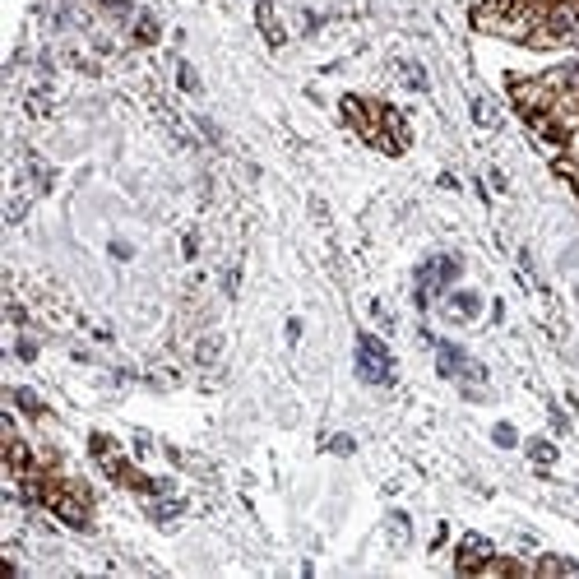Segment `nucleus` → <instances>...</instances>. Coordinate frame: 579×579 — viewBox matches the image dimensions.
I'll list each match as a JSON object with an SVG mask.
<instances>
[{"mask_svg":"<svg viewBox=\"0 0 579 579\" xmlns=\"http://www.w3.org/2000/svg\"><path fill=\"white\" fill-rule=\"evenodd\" d=\"M357 376L366 380V385H390V380H394L390 348L380 343V339H371V334H361V339H357Z\"/></svg>","mask_w":579,"mask_h":579,"instance_id":"f257e3e1","label":"nucleus"},{"mask_svg":"<svg viewBox=\"0 0 579 579\" xmlns=\"http://www.w3.org/2000/svg\"><path fill=\"white\" fill-rule=\"evenodd\" d=\"M454 278H459V260H454V255H436V260H426V265L417 269V306H426L436 292H445Z\"/></svg>","mask_w":579,"mask_h":579,"instance_id":"f03ea898","label":"nucleus"},{"mask_svg":"<svg viewBox=\"0 0 579 579\" xmlns=\"http://www.w3.org/2000/svg\"><path fill=\"white\" fill-rule=\"evenodd\" d=\"M440 376H464V380H486V371L477 366V361H468V352L459 343H440Z\"/></svg>","mask_w":579,"mask_h":579,"instance_id":"7ed1b4c3","label":"nucleus"},{"mask_svg":"<svg viewBox=\"0 0 579 579\" xmlns=\"http://www.w3.org/2000/svg\"><path fill=\"white\" fill-rule=\"evenodd\" d=\"M486 561H491V542L477 538V533H468L464 547H459V570H486Z\"/></svg>","mask_w":579,"mask_h":579,"instance_id":"20e7f679","label":"nucleus"},{"mask_svg":"<svg viewBox=\"0 0 579 579\" xmlns=\"http://www.w3.org/2000/svg\"><path fill=\"white\" fill-rule=\"evenodd\" d=\"M255 19H260V32H265V37H269V47H283V42H287V32H283L278 15L269 10L265 0H260V10H255Z\"/></svg>","mask_w":579,"mask_h":579,"instance_id":"39448f33","label":"nucleus"},{"mask_svg":"<svg viewBox=\"0 0 579 579\" xmlns=\"http://www.w3.org/2000/svg\"><path fill=\"white\" fill-rule=\"evenodd\" d=\"M450 306H454V315H459V320H473V315L482 311V301L473 297V292H454V297H450Z\"/></svg>","mask_w":579,"mask_h":579,"instance_id":"423d86ee","label":"nucleus"},{"mask_svg":"<svg viewBox=\"0 0 579 579\" xmlns=\"http://www.w3.org/2000/svg\"><path fill=\"white\" fill-rule=\"evenodd\" d=\"M473 116H477V126L496 130V107H491V102H486V97H477V102H473Z\"/></svg>","mask_w":579,"mask_h":579,"instance_id":"0eeeda50","label":"nucleus"},{"mask_svg":"<svg viewBox=\"0 0 579 579\" xmlns=\"http://www.w3.org/2000/svg\"><path fill=\"white\" fill-rule=\"evenodd\" d=\"M195 361H204V366H209V361H218V339H213V334L195 343Z\"/></svg>","mask_w":579,"mask_h":579,"instance_id":"6e6552de","label":"nucleus"},{"mask_svg":"<svg viewBox=\"0 0 579 579\" xmlns=\"http://www.w3.org/2000/svg\"><path fill=\"white\" fill-rule=\"evenodd\" d=\"M135 37H140V42H158V19H153V15H144V19H140V28H135Z\"/></svg>","mask_w":579,"mask_h":579,"instance_id":"1a4fd4ad","label":"nucleus"},{"mask_svg":"<svg viewBox=\"0 0 579 579\" xmlns=\"http://www.w3.org/2000/svg\"><path fill=\"white\" fill-rule=\"evenodd\" d=\"M529 454L538 459V464H551V459H556V450H551L547 440H533V445H529Z\"/></svg>","mask_w":579,"mask_h":579,"instance_id":"9d476101","label":"nucleus"},{"mask_svg":"<svg viewBox=\"0 0 579 579\" xmlns=\"http://www.w3.org/2000/svg\"><path fill=\"white\" fill-rule=\"evenodd\" d=\"M176 79H181V88H186V93H200V79H195V70H190V65H181V70H176Z\"/></svg>","mask_w":579,"mask_h":579,"instance_id":"9b49d317","label":"nucleus"},{"mask_svg":"<svg viewBox=\"0 0 579 579\" xmlns=\"http://www.w3.org/2000/svg\"><path fill=\"white\" fill-rule=\"evenodd\" d=\"M15 399H19V408H28L32 417H42V412H47V408L37 404V399H32V394H28V390H19V394H15Z\"/></svg>","mask_w":579,"mask_h":579,"instance_id":"f8f14e48","label":"nucleus"},{"mask_svg":"<svg viewBox=\"0 0 579 579\" xmlns=\"http://www.w3.org/2000/svg\"><path fill=\"white\" fill-rule=\"evenodd\" d=\"M404 75H408V84H412V88H426V75H422V65H404Z\"/></svg>","mask_w":579,"mask_h":579,"instance_id":"ddd939ff","label":"nucleus"},{"mask_svg":"<svg viewBox=\"0 0 579 579\" xmlns=\"http://www.w3.org/2000/svg\"><path fill=\"white\" fill-rule=\"evenodd\" d=\"M496 445H515V426H496Z\"/></svg>","mask_w":579,"mask_h":579,"instance_id":"4468645a","label":"nucleus"},{"mask_svg":"<svg viewBox=\"0 0 579 579\" xmlns=\"http://www.w3.org/2000/svg\"><path fill=\"white\" fill-rule=\"evenodd\" d=\"M19 357L32 361V357H37V343H32V339H23V343H19Z\"/></svg>","mask_w":579,"mask_h":579,"instance_id":"2eb2a0df","label":"nucleus"}]
</instances>
